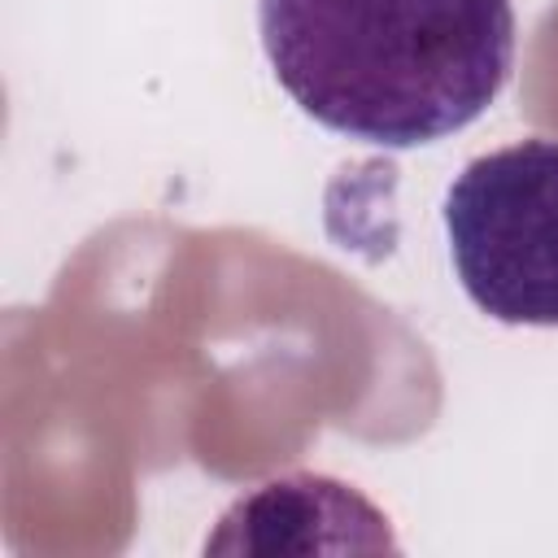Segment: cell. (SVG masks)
<instances>
[{
  "label": "cell",
  "instance_id": "cell-1",
  "mask_svg": "<svg viewBox=\"0 0 558 558\" xmlns=\"http://www.w3.org/2000/svg\"><path fill=\"white\" fill-rule=\"evenodd\" d=\"M257 26L279 87L375 148L471 126L514 65L510 0H257Z\"/></svg>",
  "mask_w": 558,
  "mask_h": 558
},
{
  "label": "cell",
  "instance_id": "cell-2",
  "mask_svg": "<svg viewBox=\"0 0 558 558\" xmlns=\"http://www.w3.org/2000/svg\"><path fill=\"white\" fill-rule=\"evenodd\" d=\"M462 292L497 323L558 327V140L484 153L445 192Z\"/></svg>",
  "mask_w": 558,
  "mask_h": 558
}]
</instances>
